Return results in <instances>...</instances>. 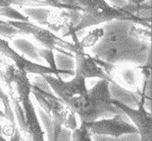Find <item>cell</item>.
I'll use <instances>...</instances> for the list:
<instances>
[{
	"instance_id": "cell-26",
	"label": "cell",
	"mask_w": 152,
	"mask_h": 141,
	"mask_svg": "<svg viewBox=\"0 0 152 141\" xmlns=\"http://www.w3.org/2000/svg\"><path fill=\"white\" fill-rule=\"evenodd\" d=\"M128 4H131V5H140V4L146 2V0H127Z\"/></svg>"
},
{
	"instance_id": "cell-23",
	"label": "cell",
	"mask_w": 152,
	"mask_h": 141,
	"mask_svg": "<svg viewBox=\"0 0 152 141\" xmlns=\"http://www.w3.org/2000/svg\"><path fill=\"white\" fill-rule=\"evenodd\" d=\"M72 141H92V136L85 127L80 125V127L72 131Z\"/></svg>"
},
{
	"instance_id": "cell-10",
	"label": "cell",
	"mask_w": 152,
	"mask_h": 141,
	"mask_svg": "<svg viewBox=\"0 0 152 141\" xmlns=\"http://www.w3.org/2000/svg\"><path fill=\"white\" fill-rule=\"evenodd\" d=\"M74 60L75 75L81 76L84 79L100 78V79H106L109 82H112L111 78L96 63L94 57L88 54L84 49H79L77 52L74 53Z\"/></svg>"
},
{
	"instance_id": "cell-21",
	"label": "cell",
	"mask_w": 152,
	"mask_h": 141,
	"mask_svg": "<svg viewBox=\"0 0 152 141\" xmlns=\"http://www.w3.org/2000/svg\"><path fill=\"white\" fill-rule=\"evenodd\" d=\"M38 55L42 60H45L48 64V67H50L53 70H58V67L56 65L54 51L50 49H46L43 47H38Z\"/></svg>"
},
{
	"instance_id": "cell-29",
	"label": "cell",
	"mask_w": 152,
	"mask_h": 141,
	"mask_svg": "<svg viewBox=\"0 0 152 141\" xmlns=\"http://www.w3.org/2000/svg\"><path fill=\"white\" fill-rule=\"evenodd\" d=\"M0 117H1V118H5V116H4V113L2 112V110H0Z\"/></svg>"
},
{
	"instance_id": "cell-1",
	"label": "cell",
	"mask_w": 152,
	"mask_h": 141,
	"mask_svg": "<svg viewBox=\"0 0 152 141\" xmlns=\"http://www.w3.org/2000/svg\"><path fill=\"white\" fill-rule=\"evenodd\" d=\"M132 22L116 20L103 27L105 33L94 47V58L113 65H145L150 61V43L139 41L130 36Z\"/></svg>"
},
{
	"instance_id": "cell-25",
	"label": "cell",
	"mask_w": 152,
	"mask_h": 141,
	"mask_svg": "<svg viewBox=\"0 0 152 141\" xmlns=\"http://www.w3.org/2000/svg\"><path fill=\"white\" fill-rule=\"evenodd\" d=\"M20 139H22V134H20L18 128L16 127L15 132L10 136V141H20Z\"/></svg>"
},
{
	"instance_id": "cell-30",
	"label": "cell",
	"mask_w": 152,
	"mask_h": 141,
	"mask_svg": "<svg viewBox=\"0 0 152 141\" xmlns=\"http://www.w3.org/2000/svg\"><path fill=\"white\" fill-rule=\"evenodd\" d=\"M0 134H2V126H1V124H0Z\"/></svg>"
},
{
	"instance_id": "cell-20",
	"label": "cell",
	"mask_w": 152,
	"mask_h": 141,
	"mask_svg": "<svg viewBox=\"0 0 152 141\" xmlns=\"http://www.w3.org/2000/svg\"><path fill=\"white\" fill-rule=\"evenodd\" d=\"M0 17H4L11 19H15L16 22H31L30 18L23 14L22 12L18 11L15 8L7 6V7H1L0 8Z\"/></svg>"
},
{
	"instance_id": "cell-5",
	"label": "cell",
	"mask_w": 152,
	"mask_h": 141,
	"mask_svg": "<svg viewBox=\"0 0 152 141\" xmlns=\"http://www.w3.org/2000/svg\"><path fill=\"white\" fill-rule=\"evenodd\" d=\"M0 54L5 57V58L10 59L13 62V65L18 70L24 71L27 74H37L41 76L45 74H50L54 75L56 77H61L62 75L75 76V70H69V69L53 70L48 66L30 61L25 56L20 55L15 48L11 47L10 44L7 41L2 38H0Z\"/></svg>"
},
{
	"instance_id": "cell-11",
	"label": "cell",
	"mask_w": 152,
	"mask_h": 141,
	"mask_svg": "<svg viewBox=\"0 0 152 141\" xmlns=\"http://www.w3.org/2000/svg\"><path fill=\"white\" fill-rule=\"evenodd\" d=\"M141 71L139 66H132L131 64H118L113 65L110 78L120 86L128 91H135L140 88L141 84Z\"/></svg>"
},
{
	"instance_id": "cell-3",
	"label": "cell",
	"mask_w": 152,
	"mask_h": 141,
	"mask_svg": "<svg viewBox=\"0 0 152 141\" xmlns=\"http://www.w3.org/2000/svg\"><path fill=\"white\" fill-rule=\"evenodd\" d=\"M113 20L129 22L142 25L146 29H151L150 22L140 19L118 7H114L106 0H90L85 8L81 11V19L75 29V33L77 34L87 27H94L103 22H110Z\"/></svg>"
},
{
	"instance_id": "cell-4",
	"label": "cell",
	"mask_w": 152,
	"mask_h": 141,
	"mask_svg": "<svg viewBox=\"0 0 152 141\" xmlns=\"http://www.w3.org/2000/svg\"><path fill=\"white\" fill-rule=\"evenodd\" d=\"M8 22L18 31H20L23 35H32L34 39L41 45V47L57 51L61 55L74 58V53L79 49H82L79 45V39L77 35L72 36V43L64 40L58 37L57 35L50 29L40 27L38 24H33L32 22H16V20H8Z\"/></svg>"
},
{
	"instance_id": "cell-28",
	"label": "cell",
	"mask_w": 152,
	"mask_h": 141,
	"mask_svg": "<svg viewBox=\"0 0 152 141\" xmlns=\"http://www.w3.org/2000/svg\"><path fill=\"white\" fill-rule=\"evenodd\" d=\"M0 141H7V140H6L5 138L2 136V134H0Z\"/></svg>"
},
{
	"instance_id": "cell-13",
	"label": "cell",
	"mask_w": 152,
	"mask_h": 141,
	"mask_svg": "<svg viewBox=\"0 0 152 141\" xmlns=\"http://www.w3.org/2000/svg\"><path fill=\"white\" fill-rule=\"evenodd\" d=\"M12 44L20 55L30 57V58L36 60L37 62L42 61V59L38 55V47H35L31 42L25 40V39H18V40L13 41Z\"/></svg>"
},
{
	"instance_id": "cell-15",
	"label": "cell",
	"mask_w": 152,
	"mask_h": 141,
	"mask_svg": "<svg viewBox=\"0 0 152 141\" xmlns=\"http://www.w3.org/2000/svg\"><path fill=\"white\" fill-rule=\"evenodd\" d=\"M0 106L2 107V112L4 113L5 119L9 123L12 124L13 126H16L15 114H13V110L12 107H11L8 94L6 91H4L2 87H0Z\"/></svg>"
},
{
	"instance_id": "cell-14",
	"label": "cell",
	"mask_w": 152,
	"mask_h": 141,
	"mask_svg": "<svg viewBox=\"0 0 152 141\" xmlns=\"http://www.w3.org/2000/svg\"><path fill=\"white\" fill-rule=\"evenodd\" d=\"M104 29L103 27H97L92 31H90L89 33L82 39L81 41H79V45L82 49H87V48H92L101 40V38L104 36Z\"/></svg>"
},
{
	"instance_id": "cell-27",
	"label": "cell",
	"mask_w": 152,
	"mask_h": 141,
	"mask_svg": "<svg viewBox=\"0 0 152 141\" xmlns=\"http://www.w3.org/2000/svg\"><path fill=\"white\" fill-rule=\"evenodd\" d=\"M4 79H5V74H4V71L1 70V68H0V80L4 81Z\"/></svg>"
},
{
	"instance_id": "cell-17",
	"label": "cell",
	"mask_w": 152,
	"mask_h": 141,
	"mask_svg": "<svg viewBox=\"0 0 152 141\" xmlns=\"http://www.w3.org/2000/svg\"><path fill=\"white\" fill-rule=\"evenodd\" d=\"M24 12L26 13V17H28L31 19L36 20L38 24L47 25L49 24V15H50V11L45 10V9H42V12H38L37 9L35 7H30V8H24Z\"/></svg>"
},
{
	"instance_id": "cell-12",
	"label": "cell",
	"mask_w": 152,
	"mask_h": 141,
	"mask_svg": "<svg viewBox=\"0 0 152 141\" xmlns=\"http://www.w3.org/2000/svg\"><path fill=\"white\" fill-rule=\"evenodd\" d=\"M35 109H36V113L38 115L39 120H40V123H42L44 127L43 131L46 135L47 141H59L60 133H61L64 126L58 122H56L55 120H53L52 117L44 112L39 106Z\"/></svg>"
},
{
	"instance_id": "cell-16",
	"label": "cell",
	"mask_w": 152,
	"mask_h": 141,
	"mask_svg": "<svg viewBox=\"0 0 152 141\" xmlns=\"http://www.w3.org/2000/svg\"><path fill=\"white\" fill-rule=\"evenodd\" d=\"M11 5L20 6H30V7H44L50 6L44 0H0V8L7 7Z\"/></svg>"
},
{
	"instance_id": "cell-31",
	"label": "cell",
	"mask_w": 152,
	"mask_h": 141,
	"mask_svg": "<svg viewBox=\"0 0 152 141\" xmlns=\"http://www.w3.org/2000/svg\"><path fill=\"white\" fill-rule=\"evenodd\" d=\"M20 141H29V140H27V139H25V138H23V137H22V139H20Z\"/></svg>"
},
{
	"instance_id": "cell-7",
	"label": "cell",
	"mask_w": 152,
	"mask_h": 141,
	"mask_svg": "<svg viewBox=\"0 0 152 141\" xmlns=\"http://www.w3.org/2000/svg\"><path fill=\"white\" fill-rule=\"evenodd\" d=\"M147 100L148 99L143 94L141 103L139 104L138 108L134 109L124 105L121 101L111 99L112 105L120 109L121 112L130 119L133 125L138 129V132H139L140 135V141H152V116L151 113L147 112L146 108H145V101Z\"/></svg>"
},
{
	"instance_id": "cell-24",
	"label": "cell",
	"mask_w": 152,
	"mask_h": 141,
	"mask_svg": "<svg viewBox=\"0 0 152 141\" xmlns=\"http://www.w3.org/2000/svg\"><path fill=\"white\" fill-rule=\"evenodd\" d=\"M64 127V128L69 129V130H72V131H74L75 129H77L79 127L78 122H77V115L75 114L72 110L69 111V114H67Z\"/></svg>"
},
{
	"instance_id": "cell-2",
	"label": "cell",
	"mask_w": 152,
	"mask_h": 141,
	"mask_svg": "<svg viewBox=\"0 0 152 141\" xmlns=\"http://www.w3.org/2000/svg\"><path fill=\"white\" fill-rule=\"evenodd\" d=\"M64 104L80 118L81 123L124 114L120 109L112 105L109 81L106 79H99L94 86L88 89L86 94L72 96Z\"/></svg>"
},
{
	"instance_id": "cell-18",
	"label": "cell",
	"mask_w": 152,
	"mask_h": 141,
	"mask_svg": "<svg viewBox=\"0 0 152 141\" xmlns=\"http://www.w3.org/2000/svg\"><path fill=\"white\" fill-rule=\"evenodd\" d=\"M129 34L131 37L139 41L147 42L150 43L151 40V29H146V27H142V25L136 24H131L130 29H129Z\"/></svg>"
},
{
	"instance_id": "cell-19",
	"label": "cell",
	"mask_w": 152,
	"mask_h": 141,
	"mask_svg": "<svg viewBox=\"0 0 152 141\" xmlns=\"http://www.w3.org/2000/svg\"><path fill=\"white\" fill-rule=\"evenodd\" d=\"M18 35H23L20 31L12 27L8 22H4V20H0V38L8 39V40H12L15 37Z\"/></svg>"
},
{
	"instance_id": "cell-9",
	"label": "cell",
	"mask_w": 152,
	"mask_h": 141,
	"mask_svg": "<svg viewBox=\"0 0 152 141\" xmlns=\"http://www.w3.org/2000/svg\"><path fill=\"white\" fill-rule=\"evenodd\" d=\"M42 77L48 83L55 96L61 99L64 103L72 96L87 94L88 88L86 86V79L79 75H75L69 81H64L61 77H56L50 74L42 75Z\"/></svg>"
},
{
	"instance_id": "cell-8",
	"label": "cell",
	"mask_w": 152,
	"mask_h": 141,
	"mask_svg": "<svg viewBox=\"0 0 152 141\" xmlns=\"http://www.w3.org/2000/svg\"><path fill=\"white\" fill-rule=\"evenodd\" d=\"M31 94H33L36 101H38L39 107L45 113L50 115L53 120L64 126L67 114L71 111V109L64 103V101L56 96L53 91H43L34 84H32Z\"/></svg>"
},
{
	"instance_id": "cell-6",
	"label": "cell",
	"mask_w": 152,
	"mask_h": 141,
	"mask_svg": "<svg viewBox=\"0 0 152 141\" xmlns=\"http://www.w3.org/2000/svg\"><path fill=\"white\" fill-rule=\"evenodd\" d=\"M81 126L85 127L91 136L102 135L120 137L126 134H139L138 129L125 114L115 115L111 118H104L92 122L81 123Z\"/></svg>"
},
{
	"instance_id": "cell-22",
	"label": "cell",
	"mask_w": 152,
	"mask_h": 141,
	"mask_svg": "<svg viewBox=\"0 0 152 141\" xmlns=\"http://www.w3.org/2000/svg\"><path fill=\"white\" fill-rule=\"evenodd\" d=\"M92 141H140V135L139 134H126L120 137L93 135Z\"/></svg>"
}]
</instances>
